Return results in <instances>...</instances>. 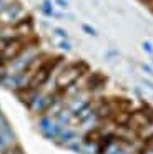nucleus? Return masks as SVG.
Masks as SVG:
<instances>
[{
    "label": "nucleus",
    "instance_id": "obj_1",
    "mask_svg": "<svg viewBox=\"0 0 153 154\" xmlns=\"http://www.w3.org/2000/svg\"><path fill=\"white\" fill-rule=\"evenodd\" d=\"M27 15L22 4L17 0H10L0 8V25L2 27H13L18 20H22Z\"/></svg>",
    "mask_w": 153,
    "mask_h": 154
},
{
    "label": "nucleus",
    "instance_id": "obj_2",
    "mask_svg": "<svg viewBox=\"0 0 153 154\" xmlns=\"http://www.w3.org/2000/svg\"><path fill=\"white\" fill-rule=\"evenodd\" d=\"M40 12H42V15H45V17H53V15H55V4H53V0H42Z\"/></svg>",
    "mask_w": 153,
    "mask_h": 154
},
{
    "label": "nucleus",
    "instance_id": "obj_3",
    "mask_svg": "<svg viewBox=\"0 0 153 154\" xmlns=\"http://www.w3.org/2000/svg\"><path fill=\"white\" fill-rule=\"evenodd\" d=\"M52 33H53V37H57L58 40H68V32L65 30V28H62V27H53L52 28Z\"/></svg>",
    "mask_w": 153,
    "mask_h": 154
},
{
    "label": "nucleus",
    "instance_id": "obj_4",
    "mask_svg": "<svg viewBox=\"0 0 153 154\" xmlns=\"http://www.w3.org/2000/svg\"><path fill=\"white\" fill-rule=\"evenodd\" d=\"M80 28H82V32H83L85 35H88V37H93V38L98 37V32H96V28L92 27L90 23H82V25H80Z\"/></svg>",
    "mask_w": 153,
    "mask_h": 154
},
{
    "label": "nucleus",
    "instance_id": "obj_5",
    "mask_svg": "<svg viewBox=\"0 0 153 154\" xmlns=\"http://www.w3.org/2000/svg\"><path fill=\"white\" fill-rule=\"evenodd\" d=\"M55 47L58 48L60 51H65V53H68V51H72V43H70V40H57Z\"/></svg>",
    "mask_w": 153,
    "mask_h": 154
},
{
    "label": "nucleus",
    "instance_id": "obj_6",
    "mask_svg": "<svg viewBox=\"0 0 153 154\" xmlns=\"http://www.w3.org/2000/svg\"><path fill=\"white\" fill-rule=\"evenodd\" d=\"M140 47H142V50L145 51L146 55H150V57H153V43L150 40H143L142 43H140Z\"/></svg>",
    "mask_w": 153,
    "mask_h": 154
},
{
    "label": "nucleus",
    "instance_id": "obj_7",
    "mask_svg": "<svg viewBox=\"0 0 153 154\" xmlns=\"http://www.w3.org/2000/svg\"><path fill=\"white\" fill-rule=\"evenodd\" d=\"M140 68H142L143 73H146L148 76L153 78V66H151V65H148V63H140Z\"/></svg>",
    "mask_w": 153,
    "mask_h": 154
},
{
    "label": "nucleus",
    "instance_id": "obj_8",
    "mask_svg": "<svg viewBox=\"0 0 153 154\" xmlns=\"http://www.w3.org/2000/svg\"><path fill=\"white\" fill-rule=\"evenodd\" d=\"M53 4L60 8V10H68V0H53Z\"/></svg>",
    "mask_w": 153,
    "mask_h": 154
},
{
    "label": "nucleus",
    "instance_id": "obj_9",
    "mask_svg": "<svg viewBox=\"0 0 153 154\" xmlns=\"http://www.w3.org/2000/svg\"><path fill=\"white\" fill-rule=\"evenodd\" d=\"M115 57H118V51H116V50H106L105 51V58H106V60H113Z\"/></svg>",
    "mask_w": 153,
    "mask_h": 154
},
{
    "label": "nucleus",
    "instance_id": "obj_10",
    "mask_svg": "<svg viewBox=\"0 0 153 154\" xmlns=\"http://www.w3.org/2000/svg\"><path fill=\"white\" fill-rule=\"evenodd\" d=\"M7 146H10V141L0 133V149H3V147H7Z\"/></svg>",
    "mask_w": 153,
    "mask_h": 154
},
{
    "label": "nucleus",
    "instance_id": "obj_11",
    "mask_svg": "<svg viewBox=\"0 0 153 154\" xmlns=\"http://www.w3.org/2000/svg\"><path fill=\"white\" fill-rule=\"evenodd\" d=\"M142 154H153V147H146V149L143 151Z\"/></svg>",
    "mask_w": 153,
    "mask_h": 154
},
{
    "label": "nucleus",
    "instance_id": "obj_12",
    "mask_svg": "<svg viewBox=\"0 0 153 154\" xmlns=\"http://www.w3.org/2000/svg\"><path fill=\"white\" fill-rule=\"evenodd\" d=\"M5 4H7V0H0V8H2L3 5H5Z\"/></svg>",
    "mask_w": 153,
    "mask_h": 154
}]
</instances>
